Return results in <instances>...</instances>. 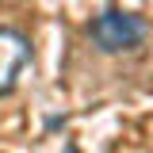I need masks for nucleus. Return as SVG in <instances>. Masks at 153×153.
Returning <instances> with one entry per match:
<instances>
[{
	"mask_svg": "<svg viewBox=\"0 0 153 153\" xmlns=\"http://www.w3.org/2000/svg\"><path fill=\"white\" fill-rule=\"evenodd\" d=\"M27 61H31V42L16 27H0V96H8L16 88Z\"/></svg>",
	"mask_w": 153,
	"mask_h": 153,
	"instance_id": "obj_2",
	"label": "nucleus"
},
{
	"mask_svg": "<svg viewBox=\"0 0 153 153\" xmlns=\"http://www.w3.org/2000/svg\"><path fill=\"white\" fill-rule=\"evenodd\" d=\"M146 35H149V23L123 8H107L88 23V38L100 54H130L146 42Z\"/></svg>",
	"mask_w": 153,
	"mask_h": 153,
	"instance_id": "obj_1",
	"label": "nucleus"
}]
</instances>
